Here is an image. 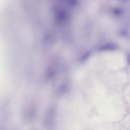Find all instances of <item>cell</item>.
<instances>
[{
  "label": "cell",
  "mask_w": 130,
  "mask_h": 130,
  "mask_svg": "<svg viewBox=\"0 0 130 130\" xmlns=\"http://www.w3.org/2000/svg\"></svg>",
  "instance_id": "cell-2"
},
{
  "label": "cell",
  "mask_w": 130,
  "mask_h": 130,
  "mask_svg": "<svg viewBox=\"0 0 130 130\" xmlns=\"http://www.w3.org/2000/svg\"><path fill=\"white\" fill-rule=\"evenodd\" d=\"M128 62L129 64L130 65V55L128 58Z\"/></svg>",
  "instance_id": "cell-1"
}]
</instances>
